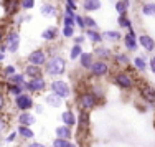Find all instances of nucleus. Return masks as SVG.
Segmentation results:
<instances>
[{
    "mask_svg": "<svg viewBox=\"0 0 155 147\" xmlns=\"http://www.w3.org/2000/svg\"><path fill=\"white\" fill-rule=\"evenodd\" d=\"M86 38L91 40L93 43H101L102 42V35L97 33L96 30H86Z\"/></svg>",
    "mask_w": 155,
    "mask_h": 147,
    "instance_id": "obj_22",
    "label": "nucleus"
},
{
    "mask_svg": "<svg viewBox=\"0 0 155 147\" xmlns=\"http://www.w3.org/2000/svg\"><path fill=\"white\" fill-rule=\"evenodd\" d=\"M66 71V61L61 56H53L50 61H46V73L50 76H60Z\"/></svg>",
    "mask_w": 155,
    "mask_h": 147,
    "instance_id": "obj_1",
    "label": "nucleus"
},
{
    "mask_svg": "<svg viewBox=\"0 0 155 147\" xmlns=\"http://www.w3.org/2000/svg\"><path fill=\"white\" fill-rule=\"evenodd\" d=\"M8 127V121H7V117L3 114H0V132H3Z\"/></svg>",
    "mask_w": 155,
    "mask_h": 147,
    "instance_id": "obj_40",
    "label": "nucleus"
},
{
    "mask_svg": "<svg viewBox=\"0 0 155 147\" xmlns=\"http://www.w3.org/2000/svg\"><path fill=\"white\" fill-rule=\"evenodd\" d=\"M5 104H7V101H5V94L0 91V114H2V111L5 109Z\"/></svg>",
    "mask_w": 155,
    "mask_h": 147,
    "instance_id": "obj_43",
    "label": "nucleus"
},
{
    "mask_svg": "<svg viewBox=\"0 0 155 147\" xmlns=\"http://www.w3.org/2000/svg\"><path fill=\"white\" fill-rule=\"evenodd\" d=\"M94 55L97 58H104V60H107V58H110V50L109 48H106V46H97L96 48V51H94Z\"/></svg>",
    "mask_w": 155,
    "mask_h": 147,
    "instance_id": "obj_24",
    "label": "nucleus"
},
{
    "mask_svg": "<svg viewBox=\"0 0 155 147\" xmlns=\"http://www.w3.org/2000/svg\"><path fill=\"white\" fill-rule=\"evenodd\" d=\"M7 86H8V93H10V94H13L15 98L18 96V94L23 93V89H25L23 86H18V84H7Z\"/></svg>",
    "mask_w": 155,
    "mask_h": 147,
    "instance_id": "obj_33",
    "label": "nucleus"
},
{
    "mask_svg": "<svg viewBox=\"0 0 155 147\" xmlns=\"http://www.w3.org/2000/svg\"><path fill=\"white\" fill-rule=\"evenodd\" d=\"M3 75H5L7 78H12L13 75H17V68H15L13 65L7 66V68H3Z\"/></svg>",
    "mask_w": 155,
    "mask_h": 147,
    "instance_id": "obj_37",
    "label": "nucleus"
},
{
    "mask_svg": "<svg viewBox=\"0 0 155 147\" xmlns=\"http://www.w3.org/2000/svg\"><path fill=\"white\" fill-rule=\"evenodd\" d=\"M142 13L147 17H155V3L150 2V3H145L142 7Z\"/></svg>",
    "mask_w": 155,
    "mask_h": 147,
    "instance_id": "obj_29",
    "label": "nucleus"
},
{
    "mask_svg": "<svg viewBox=\"0 0 155 147\" xmlns=\"http://www.w3.org/2000/svg\"><path fill=\"white\" fill-rule=\"evenodd\" d=\"M84 38H86V36H83V35H81V36H76V38H74V45H81V46H83Z\"/></svg>",
    "mask_w": 155,
    "mask_h": 147,
    "instance_id": "obj_46",
    "label": "nucleus"
},
{
    "mask_svg": "<svg viewBox=\"0 0 155 147\" xmlns=\"http://www.w3.org/2000/svg\"><path fill=\"white\" fill-rule=\"evenodd\" d=\"M3 60V53H0V61H2Z\"/></svg>",
    "mask_w": 155,
    "mask_h": 147,
    "instance_id": "obj_51",
    "label": "nucleus"
},
{
    "mask_svg": "<svg viewBox=\"0 0 155 147\" xmlns=\"http://www.w3.org/2000/svg\"><path fill=\"white\" fill-rule=\"evenodd\" d=\"M56 35H58V28L56 27H50V28H46V30L41 33V36L45 40H54Z\"/></svg>",
    "mask_w": 155,
    "mask_h": 147,
    "instance_id": "obj_28",
    "label": "nucleus"
},
{
    "mask_svg": "<svg viewBox=\"0 0 155 147\" xmlns=\"http://www.w3.org/2000/svg\"><path fill=\"white\" fill-rule=\"evenodd\" d=\"M81 55H83V46L81 45H73L71 53H69V58H71V60H78Z\"/></svg>",
    "mask_w": 155,
    "mask_h": 147,
    "instance_id": "obj_31",
    "label": "nucleus"
},
{
    "mask_svg": "<svg viewBox=\"0 0 155 147\" xmlns=\"http://www.w3.org/2000/svg\"><path fill=\"white\" fill-rule=\"evenodd\" d=\"M51 147H76V144H73L71 141H66V139L56 137L53 141V144H51Z\"/></svg>",
    "mask_w": 155,
    "mask_h": 147,
    "instance_id": "obj_27",
    "label": "nucleus"
},
{
    "mask_svg": "<svg viewBox=\"0 0 155 147\" xmlns=\"http://www.w3.org/2000/svg\"><path fill=\"white\" fill-rule=\"evenodd\" d=\"M150 68H152V71L155 73V56H152V60H150Z\"/></svg>",
    "mask_w": 155,
    "mask_h": 147,
    "instance_id": "obj_48",
    "label": "nucleus"
},
{
    "mask_svg": "<svg viewBox=\"0 0 155 147\" xmlns=\"http://www.w3.org/2000/svg\"><path fill=\"white\" fill-rule=\"evenodd\" d=\"M61 121H63V124H64V126H68V127H71V129H73V127L76 126V122H78L74 111H71V109H66V111H63Z\"/></svg>",
    "mask_w": 155,
    "mask_h": 147,
    "instance_id": "obj_11",
    "label": "nucleus"
},
{
    "mask_svg": "<svg viewBox=\"0 0 155 147\" xmlns=\"http://www.w3.org/2000/svg\"><path fill=\"white\" fill-rule=\"evenodd\" d=\"M84 23H86L87 30H94V28H97V23H96L91 17H84Z\"/></svg>",
    "mask_w": 155,
    "mask_h": 147,
    "instance_id": "obj_38",
    "label": "nucleus"
},
{
    "mask_svg": "<svg viewBox=\"0 0 155 147\" xmlns=\"http://www.w3.org/2000/svg\"><path fill=\"white\" fill-rule=\"evenodd\" d=\"M28 65H35V66H40L41 68L43 65H46V53L43 50H35V51H31L30 55H28Z\"/></svg>",
    "mask_w": 155,
    "mask_h": 147,
    "instance_id": "obj_6",
    "label": "nucleus"
},
{
    "mask_svg": "<svg viewBox=\"0 0 155 147\" xmlns=\"http://www.w3.org/2000/svg\"><path fill=\"white\" fill-rule=\"evenodd\" d=\"M2 40H3V28L0 27V42H2Z\"/></svg>",
    "mask_w": 155,
    "mask_h": 147,
    "instance_id": "obj_49",
    "label": "nucleus"
},
{
    "mask_svg": "<svg viewBox=\"0 0 155 147\" xmlns=\"http://www.w3.org/2000/svg\"><path fill=\"white\" fill-rule=\"evenodd\" d=\"M17 135H18V134H17V131H12V132H10V134L5 137V142H13V141L17 139Z\"/></svg>",
    "mask_w": 155,
    "mask_h": 147,
    "instance_id": "obj_44",
    "label": "nucleus"
},
{
    "mask_svg": "<svg viewBox=\"0 0 155 147\" xmlns=\"http://www.w3.org/2000/svg\"><path fill=\"white\" fill-rule=\"evenodd\" d=\"M129 3H130V0H117V3H116L117 13L125 15V12H127V8H129Z\"/></svg>",
    "mask_w": 155,
    "mask_h": 147,
    "instance_id": "obj_23",
    "label": "nucleus"
},
{
    "mask_svg": "<svg viewBox=\"0 0 155 147\" xmlns=\"http://www.w3.org/2000/svg\"><path fill=\"white\" fill-rule=\"evenodd\" d=\"M153 127H155V121H153Z\"/></svg>",
    "mask_w": 155,
    "mask_h": 147,
    "instance_id": "obj_52",
    "label": "nucleus"
},
{
    "mask_svg": "<svg viewBox=\"0 0 155 147\" xmlns=\"http://www.w3.org/2000/svg\"><path fill=\"white\" fill-rule=\"evenodd\" d=\"M15 106H17V109H20L21 112H27V111H30L35 104H33V99H31L30 94L21 93V94H18V96L15 98Z\"/></svg>",
    "mask_w": 155,
    "mask_h": 147,
    "instance_id": "obj_4",
    "label": "nucleus"
},
{
    "mask_svg": "<svg viewBox=\"0 0 155 147\" xmlns=\"http://www.w3.org/2000/svg\"><path fill=\"white\" fill-rule=\"evenodd\" d=\"M74 15L76 13H73L71 10H64V18H63L64 27H73L74 25Z\"/></svg>",
    "mask_w": 155,
    "mask_h": 147,
    "instance_id": "obj_26",
    "label": "nucleus"
},
{
    "mask_svg": "<svg viewBox=\"0 0 155 147\" xmlns=\"http://www.w3.org/2000/svg\"><path fill=\"white\" fill-rule=\"evenodd\" d=\"M78 124H79L83 129H87V127H89V112L81 111L79 116H78Z\"/></svg>",
    "mask_w": 155,
    "mask_h": 147,
    "instance_id": "obj_21",
    "label": "nucleus"
},
{
    "mask_svg": "<svg viewBox=\"0 0 155 147\" xmlns=\"http://www.w3.org/2000/svg\"><path fill=\"white\" fill-rule=\"evenodd\" d=\"M41 13L45 17H51V15H54V13H56V8H54L53 5H43L41 7Z\"/></svg>",
    "mask_w": 155,
    "mask_h": 147,
    "instance_id": "obj_35",
    "label": "nucleus"
},
{
    "mask_svg": "<svg viewBox=\"0 0 155 147\" xmlns=\"http://www.w3.org/2000/svg\"><path fill=\"white\" fill-rule=\"evenodd\" d=\"M36 111H38V112H43V106L38 104V106H36Z\"/></svg>",
    "mask_w": 155,
    "mask_h": 147,
    "instance_id": "obj_50",
    "label": "nucleus"
},
{
    "mask_svg": "<svg viewBox=\"0 0 155 147\" xmlns=\"http://www.w3.org/2000/svg\"><path fill=\"white\" fill-rule=\"evenodd\" d=\"M17 134L20 135L21 139H25V141H31V139L35 137V132L31 131V127H25V126H18Z\"/></svg>",
    "mask_w": 155,
    "mask_h": 147,
    "instance_id": "obj_17",
    "label": "nucleus"
},
{
    "mask_svg": "<svg viewBox=\"0 0 155 147\" xmlns=\"http://www.w3.org/2000/svg\"><path fill=\"white\" fill-rule=\"evenodd\" d=\"M124 43H125V48L127 50H130V51H135L137 50V40H135V33L134 30H129V33L125 35V38H124Z\"/></svg>",
    "mask_w": 155,
    "mask_h": 147,
    "instance_id": "obj_14",
    "label": "nucleus"
},
{
    "mask_svg": "<svg viewBox=\"0 0 155 147\" xmlns=\"http://www.w3.org/2000/svg\"><path fill=\"white\" fill-rule=\"evenodd\" d=\"M114 60H116L119 65H129V61H130V60L127 58V55H124V53H117Z\"/></svg>",
    "mask_w": 155,
    "mask_h": 147,
    "instance_id": "obj_36",
    "label": "nucleus"
},
{
    "mask_svg": "<svg viewBox=\"0 0 155 147\" xmlns=\"http://www.w3.org/2000/svg\"><path fill=\"white\" fill-rule=\"evenodd\" d=\"M139 43L142 45V48L145 51H153L155 50V40L150 35H140L139 36Z\"/></svg>",
    "mask_w": 155,
    "mask_h": 147,
    "instance_id": "obj_12",
    "label": "nucleus"
},
{
    "mask_svg": "<svg viewBox=\"0 0 155 147\" xmlns=\"http://www.w3.org/2000/svg\"><path fill=\"white\" fill-rule=\"evenodd\" d=\"M56 137H60V139H66V141H71V137H73V129L71 127H68V126H58L56 127Z\"/></svg>",
    "mask_w": 155,
    "mask_h": 147,
    "instance_id": "obj_15",
    "label": "nucleus"
},
{
    "mask_svg": "<svg viewBox=\"0 0 155 147\" xmlns=\"http://www.w3.org/2000/svg\"><path fill=\"white\" fill-rule=\"evenodd\" d=\"M74 23L78 25V27H81V28H86V23H84V17H81V15H74Z\"/></svg>",
    "mask_w": 155,
    "mask_h": 147,
    "instance_id": "obj_41",
    "label": "nucleus"
},
{
    "mask_svg": "<svg viewBox=\"0 0 155 147\" xmlns=\"http://www.w3.org/2000/svg\"><path fill=\"white\" fill-rule=\"evenodd\" d=\"M36 122L35 116L30 114V112H21L20 116H18V126H25V127H31L33 124Z\"/></svg>",
    "mask_w": 155,
    "mask_h": 147,
    "instance_id": "obj_13",
    "label": "nucleus"
},
{
    "mask_svg": "<svg viewBox=\"0 0 155 147\" xmlns=\"http://www.w3.org/2000/svg\"><path fill=\"white\" fill-rule=\"evenodd\" d=\"M51 91H53L56 96H60L61 99H68L71 96V88L66 81H61V79H56V81L51 83Z\"/></svg>",
    "mask_w": 155,
    "mask_h": 147,
    "instance_id": "obj_3",
    "label": "nucleus"
},
{
    "mask_svg": "<svg viewBox=\"0 0 155 147\" xmlns=\"http://www.w3.org/2000/svg\"><path fill=\"white\" fill-rule=\"evenodd\" d=\"M83 8L86 12H96L101 8V0H83Z\"/></svg>",
    "mask_w": 155,
    "mask_h": 147,
    "instance_id": "obj_18",
    "label": "nucleus"
},
{
    "mask_svg": "<svg viewBox=\"0 0 155 147\" xmlns=\"http://www.w3.org/2000/svg\"><path fill=\"white\" fill-rule=\"evenodd\" d=\"M27 147H46L45 144H41V142H36V141H33V142H30Z\"/></svg>",
    "mask_w": 155,
    "mask_h": 147,
    "instance_id": "obj_47",
    "label": "nucleus"
},
{
    "mask_svg": "<svg viewBox=\"0 0 155 147\" xmlns=\"http://www.w3.org/2000/svg\"><path fill=\"white\" fill-rule=\"evenodd\" d=\"M114 83L119 88H122V89H130V88H134V78H132L130 75H127L125 71L117 73V75L114 76Z\"/></svg>",
    "mask_w": 155,
    "mask_h": 147,
    "instance_id": "obj_5",
    "label": "nucleus"
},
{
    "mask_svg": "<svg viewBox=\"0 0 155 147\" xmlns=\"http://www.w3.org/2000/svg\"><path fill=\"white\" fill-rule=\"evenodd\" d=\"M45 101H46V104L51 106V108H60V106L63 104V99H61L60 96H56L54 93L48 94V96L45 98Z\"/></svg>",
    "mask_w": 155,
    "mask_h": 147,
    "instance_id": "obj_20",
    "label": "nucleus"
},
{
    "mask_svg": "<svg viewBox=\"0 0 155 147\" xmlns=\"http://www.w3.org/2000/svg\"><path fill=\"white\" fill-rule=\"evenodd\" d=\"M119 27H120V28H129V30H132V22H130V18H127L125 15H120V17H119Z\"/></svg>",
    "mask_w": 155,
    "mask_h": 147,
    "instance_id": "obj_34",
    "label": "nucleus"
},
{
    "mask_svg": "<svg viewBox=\"0 0 155 147\" xmlns=\"http://www.w3.org/2000/svg\"><path fill=\"white\" fill-rule=\"evenodd\" d=\"M89 71H91V75H93V76H96V78H101V76H106L109 73V65L106 63L104 60L94 61Z\"/></svg>",
    "mask_w": 155,
    "mask_h": 147,
    "instance_id": "obj_7",
    "label": "nucleus"
},
{
    "mask_svg": "<svg viewBox=\"0 0 155 147\" xmlns=\"http://www.w3.org/2000/svg\"><path fill=\"white\" fill-rule=\"evenodd\" d=\"M33 5H35V0H21V7L23 8H33Z\"/></svg>",
    "mask_w": 155,
    "mask_h": 147,
    "instance_id": "obj_42",
    "label": "nucleus"
},
{
    "mask_svg": "<svg viewBox=\"0 0 155 147\" xmlns=\"http://www.w3.org/2000/svg\"><path fill=\"white\" fill-rule=\"evenodd\" d=\"M78 106L83 111L89 112L91 109H94L97 106V96L94 93H91V91H84V93H81L78 96Z\"/></svg>",
    "mask_w": 155,
    "mask_h": 147,
    "instance_id": "obj_2",
    "label": "nucleus"
},
{
    "mask_svg": "<svg viewBox=\"0 0 155 147\" xmlns=\"http://www.w3.org/2000/svg\"><path fill=\"white\" fill-rule=\"evenodd\" d=\"M79 61H81V66H83L84 69H91V66H93V63H94L93 55L91 53H83L79 56Z\"/></svg>",
    "mask_w": 155,
    "mask_h": 147,
    "instance_id": "obj_19",
    "label": "nucleus"
},
{
    "mask_svg": "<svg viewBox=\"0 0 155 147\" xmlns=\"http://www.w3.org/2000/svg\"><path fill=\"white\" fill-rule=\"evenodd\" d=\"M23 71H25V76H28L30 79L41 76V68H40V66H35V65H27Z\"/></svg>",
    "mask_w": 155,
    "mask_h": 147,
    "instance_id": "obj_16",
    "label": "nucleus"
},
{
    "mask_svg": "<svg viewBox=\"0 0 155 147\" xmlns=\"http://www.w3.org/2000/svg\"><path fill=\"white\" fill-rule=\"evenodd\" d=\"M134 66L137 68V71H145V68H147V61H145V58H142V56H135V58H134Z\"/></svg>",
    "mask_w": 155,
    "mask_h": 147,
    "instance_id": "obj_30",
    "label": "nucleus"
},
{
    "mask_svg": "<svg viewBox=\"0 0 155 147\" xmlns=\"http://www.w3.org/2000/svg\"><path fill=\"white\" fill-rule=\"evenodd\" d=\"M7 50L10 51V53H17L18 46H20V35H18L17 32H8L7 33Z\"/></svg>",
    "mask_w": 155,
    "mask_h": 147,
    "instance_id": "obj_9",
    "label": "nucleus"
},
{
    "mask_svg": "<svg viewBox=\"0 0 155 147\" xmlns=\"http://www.w3.org/2000/svg\"><path fill=\"white\" fill-rule=\"evenodd\" d=\"M101 35H102V38L110 40V42H119V38H120V33L116 30H107V32L101 33Z\"/></svg>",
    "mask_w": 155,
    "mask_h": 147,
    "instance_id": "obj_25",
    "label": "nucleus"
},
{
    "mask_svg": "<svg viewBox=\"0 0 155 147\" xmlns=\"http://www.w3.org/2000/svg\"><path fill=\"white\" fill-rule=\"evenodd\" d=\"M140 96H142L143 101H147L149 104H153L155 102V89L152 86H149V84H143V86H140Z\"/></svg>",
    "mask_w": 155,
    "mask_h": 147,
    "instance_id": "obj_10",
    "label": "nucleus"
},
{
    "mask_svg": "<svg viewBox=\"0 0 155 147\" xmlns=\"http://www.w3.org/2000/svg\"><path fill=\"white\" fill-rule=\"evenodd\" d=\"M66 2H68V5H66V10H71V12H74V10H76L74 0H66Z\"/></svg>",
    "mask_w": 155,
    "mask_h": 147,
    "instance_id": "obj_45",
    "label": "nucleus"
},
{
    "mask_svg": "<svg viewBox=\"0 0 155 147\" xmlns=\"http://www.w3.org/2000/svg\"><path fill=\"white\" fill-rule=\"evenodd\" d=\"M61 35L64 36V38H71V36L74 35V28H73V27H63Z\"/></svg>",
    "mask_w": 155,
    "mask_h": 147,
    "instance_id": "obj_39",
    "label": "nucleus"
},
{
    "mask_svg": "<svg viewBox=\"0 0 155 147\" xmlns=\"http://www.w3.org/2000/svg\"><path fill=\"white\" fill-rule=\"evenodd\" d=\"M8 84H18V86H23L25 84V76L23 75H13L12 78H8Z\"/></svg>",
    "mask_w": 155,
    "mask_h": 147,
    "instance_id": "obj_32",
    "label": "nucleus"
},
{
    "mask_svg": "<svg viewBox=\"0 0 155 147\" xmlns=\"http://www.w3.org/2000/svg\"><path fill=\"white\" fill-rule=\"evenodd\" d=\"M23 88L28 89V91H31V93H40V91H43L46 88V81L41 78V76H40V78H33L28 83H25Z\"/></svg>",
    "mask_w": 155,
    "mask_h": 147,
    "instance_id": "obj_8",
    "label": "nucleus"
}]
</instances>
